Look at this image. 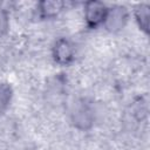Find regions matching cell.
<instances>
[{
	"instance_id": "6da1fadb",
	"label": "cell",
	"mask_w": 150,
	"mask_h": 150,
	"mask_svg": "<svg viewBox=\"0 0 150 150\" xmlns=\"http://www.w3.org/2000/svg\"><path fill=\"white\" fill-rule=\"evenodd\" d=\"M128 20V11L123 6H114L107 11L104 19V26L109 32L116 33L121 30Z\"/></svg>"
},
{
	"instance_id": "7a4b0ae2",
	"label": "cell",
	"mask_w": 150,
	"mask_h": 150,
	"mask_svg": "<svg viewBox=\"0 0 150 150\" xmlns=\"http://www.w3.org/2000/svg\"><path fill=\"white\" fill-rule=\"evenodd\" d=\"M71 122L79 129H89L94 122V112L86 103H76L71 110Z\"/></svg>"
},
{
	"instance_id": "3957f363",
	"label": "cell",
	"mask_w": 150,
	"mask_h": 150,
	"mask_svg": "<svg viewBox=\"0 0 150 150\" xmlns=\"http://www.w3.org/2000/svg\"><path fill=\"white\" fill-rule=\"evenodd\" d=\"M107 6L101 1H88L84 6V18L90 27L101 25L107 15Z\"/></svg>"
},
{
	"instance_id": "277c9868",
	"label": "cell",
	"mask_w": 150,
	"mask_h": 150,
	"mask_svg": "<svg viewBox=\"0 0 150 150\" xmlns=\"http://www.w3.org/2000/svg\"><path fill=\"white\" fill-rule=\"evenodd\" d=\"M53 55H54V59H55V61L57 63L67 64L74 57V47H73V45L68 40L60 39L54 45Z\"/></svg>"
},
{
	"instance_id": "5b68a950",
	"label": "cell",
	"mask_w": 150,
	"mask_h": 150,
	"mask_svg": "<svg viewBox=\"0 0 150 150\" xmlns=\"http://www.w3.org/2000/svg\"><path fill=\"white\" fill-rule=\"evenodd\" d=\"M64 2L60 0H43L39 4L40 14L43 18H54L63 8Z\"/></svg>"
},
{
	"instance_id": "8992f818",
	"label": "cell",
	"mask_w": 150,
	"mask_h": 150,
	"mask_svg": "<svg viewBox=\"0 0 150 150\" xmlns=\"http://www.w3.org/2000/svg\"><path fill=\"white\" fill-rule=\"evenodd\" d=\"M135 16H136V20H137L139 27L144 32H148V27H149V6L146 4L138 5L135 9Z\"/></svg>"
},
{
	"instance_id": "52a82bcc",
	"label": "cell",
	"mask_w": 150,
	"mask_h": 150,
	"mask_svg": "<svg viewBox=\"0 0 150 150\" xmlns=\"http://www.w3.org/2000/svg\"><path fill=\"white\" fill-rule=\"evenodd\" d=\"M12 98V89L6 83H0V112H2Z\"/></svg>"
},
{
	"instance_id": "ba28073f",
	"label": "cell",
	"mask_w": 150,
	"mask_h": 150,
	"mask_svg": "<svg viewBox=\"0 0 150 150\" xmlns=\"http://www.w3.org/2000/svg\"><path fill=\"white\" fill-rule=\"evenodd\" d=\"M8 29V16L4 9H0V36Z\"/></svg>"
}]
</instances>
